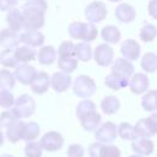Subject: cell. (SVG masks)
Returning a JSON list of instances; mask_svg holds the SVG:
<instances>
[{
	"label": "cell",
	"instance_id": "obj_37",
	"mask_svg": "<svg viewBox=\"0 0 157 157\" xmlns=\"http://www.w3.org/2000/svg\"><path fill=\"white\" fill-rule=\"evenodd\" d=\"M56 55H59V58H75V44L71 40L63 42L59 45Z\"/></svg>",
	"mask_w": 157,
	"mask_h": 157
},
{
	"label": "cell",
	"instance_id": "obj_18",
	"mask_svg": "<svg viewBox=\"0 0 157 157\" xmlns=\"http://www.w3.org/2000/svg\"><path fill=\"white\" fill-rule=\"evenodd\" d=\"M80 124L81 126L86 130V131H94L99 125H101V120L102 117L97 110L90 112L87 114H85L83 117H81L80 119Z\"/></svg>",
	"mask_w": 157,
	"mask_h": 157
},
{
	"label": "cell",
	"instance_id": "obj_8",
	"mask_svg": "<svg viewBox=\"0 0 157 157\" xmlns=\"http://www.w3.org/2000/svg\"><path fill=\"white\" fill-rule=\"evenodd\" d=\"M94 61L99 66H108L112 64L113 58H114V50L110 45L103 43L96 47L94 52L92 53Z\"/></svg>",
	"mask_w": 157,
	"mask_h": 157
},
{
	"label": "cell",
	"instance_id": "obj_38",
	"mask_svg": "<svg viewBox=\"0 0 157 157\" xmlns=\"http://www.w3.org/2000/svg\"><path fill=\"white\" fill-rule=\"evenodd\" d=\"M96 110V104L94 102H92L91 99H83L77 105H76V117L80 119L81 117H83L85 114L90 113V112H93Z\"/></svg>",
	"mask_w": 157,
	"mask_h": 157
},
{
	"label": "cell",
	"instance_id": "obj_9",
	"mask_svg": "<svg viewBox=\"0 0 157 157\" xmlns=\"http://www.w3.org/2000/svg\"><path fill=\"white\" fill-rule=\"evenodd\" d=\"M128 85H129V88L132 93L142 94L147 91V88L150 86V80H148L146 74L137 72V74H132L129 77V83Z\"/></svg>",
	"mask_w": 157,
	"mask_h": 157
},
{
	"label": "cell",
	"instance_id": "obj_7",
	"mask_svg": "<svg viewBox=\"0 0 157 157\" xmlns=\"http://www.w3.org/2000/svg\"><path fill=\"white\" fill-rule=\"evenodd\" d=\"M94 137L98 142L110 144L117 139V125L113 121H105L94 130Z\"/></svg>",
	"mask_w": 157,
	"mask_h": 157
},
{
	"label": "cell",
	"instance_id": "obj_39",
	"mask_svg": "<svg viewBox=\"0 0 157 157\" xmlns=\"http://www.w3.org/2000/svg\"><path fill=\"white\" fill-rule=\"evenodd\" d=\"M43 150L37 141H29L25 146V156L26 157H42Z\"/></svg>",
	"mask_w": 157,
	"mask_h": 157
},
{
	"label": "cell",
	"instance_id": "obj_47",
	"mask_svg": "<svg viewBox=\"0 0 157 157\" xmlns=\"http://www.w3.org/2000/svg\"><path fill=\"white\" fill-rule=\"evenodd\" d=\"M17 0H0V11H9L13 9Z\"/></svg>",
	"mask_w": 157,
	"mask_h": 157
},
{
	"label": "cell",
	"instance_id": "obj_44",
	"mask_svg": "<svg viewBox=\"0 0 157 157\" xmlns=\"http://www.w3.org/2000/svg\"><path fill=\"white\" fill-rule=\"evenodd\" d=\"M25 7H32V9L39 10L45 13V11L48 9V4L45 0H27L25 4Z\"/></svg>",
	"mask_w": 157,
	"mask_h": 157
},
{
	"label": "cell",
	"instance_id": "obj_52",
	"mask_svg": "<svg viewBox=\"0 0 157 157\" xmlns=\"http://www.w3.org/2000/svg\"><path fill=\"white\" fill-rule=\"evenodd\" d=\"M109 1H112V2H118V1H121V0H109Z\"/></svg>",
	"mask_w": 157,
	"mask_h": 157
},
{
	"label": "cell",
	"instance_id": "obj_14",
	"mask_svg": "<svg viewBox=\"0 0 157 157\" xmlns=\"http://www.w3.org/2000/svg\"><path fill=\"white\" fill-rule=\"evenodd\" d=\"M131 148L136 155L150 156L155 150V144L148 137H136L131 142Z\"/></svg>",
	"mask_w": 157,
	"mask_h": 157
},
{
	"label": "cell",
	"instance_id": "obj_23",
	"mask_svg": "<svg viewBox=\"0 0 157 157\" xmlns=\"http://www.w3.org/2000/svg\"><path fill=\"white\" fill-rule=\"evenodd\" d=\"M6 23L9 26V29L18 32L22 29V12L18 9H11L7 11L6 15Z\"/></svg>",
	"mask_w": 157,
	"mask_h": 157
},
{
	"label": "cell",
	"instance_id": "obj_20",
	"mask_svg": "<svg viewBox=\"0 0 157 157\" xmlns=\"http://www.w3.org/2000/svg\"><path fill=\"white\" fill-rule=\"evenodd\" d=\"M23 125L25 123L21 119L15 120L11 125L6 128V137L10 142L16 144L20 140H22V131H23Z\"/></svg>",
	"mask_w": 157,
	"mask_h": 157
},
{
	"label": "cell",
	"instance_id": "obj_28",
	"mask_svg": "<svg viewBox=\"0 0 157 157\" xmlns=\"http://www.w3.org/2000/svg\"><path fill=\"white\" fill-rule=\"evenodd\" d=\"M75 58L80 61H88L92 58V48L86 42L75 44Z\"/></svg>",
	"mask_w": 157,
	"mask_h": 157
},
{
	"label": "cell",
	"instance_id": "obj_45",
	"mask_svg": "<svg viewBox=\"0 0 157 157\" xmlns=\"http://www.w3.org/2000/svg\"><path fill=\"white\" fill-rule=\"evenodd\" d=\"M66 155L67 157H83L85 155V150L81 145L78 144H72L67 147L66 150Z\"/></svg>",
	"mask_w": 157,
	"mask_h": 157
},
{
	"label": "cell",
	"instance_id": "obj_6",
	"mask_svg": "<svg viewBox=\"0 0 157 157\" xmlns=\"http://www.w3.org/2000/svg\"><path fill=\"white\" fill-rule=\"evenodd\" d=\"M39 145H40L42 150H44V151L55 152V151H58V150H60L63 147L64 137L58 131H49V132H45L40 137Z\"/></svg>",
	"mask_w": 157,
	"mask_h": 157
},
{
	"label": "cell",
	"instance_id": "obj_2",
	"mask_svg": "<svg viewBox=\"0 0 157 157\" xmlns=\"http://www.w3.org/2000/svg\"><path fill=\"white\" fill-rule=\"evenodd\" d=\"M12 110L15 112L18 119L29 118L36 110V102L29 94H21L20 97L15 98Z\"/></svg>",
	"mask_w": 157,
	"mask_h": 157
},
{
	"label": "cell",
	"instance_id": "obj_13",
	"mask_svg": "<svg viewBox=\"0 0 157 157\" xmlns=\"http://www.w3.org/2000/svg\"><path fill=\"white\" fill-rule=\"evenodd\" d=\"M20 42L28 47H40L44 43V34L40 31L36 29H26L20 36Z\"/></svg>",
	"mask_w": 157,
	"mask_h": 157
},
{
	"label": "cell",
	"instance_id": "obj_30",
	"mask_svg": "<svg viewBox=\"0 0 157 157\" xmlns=\"http://www.w3.org/2000/svg\"><path fill=\"white\" fill-rule=\"evenodd\" d=\"M78 60L76 58H59L58 59V67L60 69L61 72L65 74H71L77 69Z\"/></svg>",
	"mask_w": 157,
	"mask_h": 157
},
{
	"label": "cell",
	"instance_id": "obj_5",
	"mask_svg": "<svg viewBox=\"0 0 157 157\" xmlns=\"http://www.w3.org/2000/svg\"><path fill=\"white\" fill-rule=\"evenodd\" d=\"M85 16L87 22L97 23L102 22L107 17V7L105 4L102 1H92L85 9Z\"/></svg>",
	"mask_w": 157,
	"mask_h": 157
},
{
	"label": "cell",
	"instance_id": "obj_21",
	"mask_svg": "<svg viewBox=\"0 0 157 157\" xmlns=\"http://www.w3.org/2000/svg\"><path fill=\"white\" fill-rule=\"evenodd\" d=\"M112 71L129 78L134 74V65L131 64V61L126 60L125 58H119L114 61L112 66Z\"/></svg>",
	"mask_w": 157,
	"mask_h": 157
},
{
	"label": "cell",
	"instance_id": "obj_36",
	"mask_svg": "<svg viewBox=\"0 0 157 157\" xmlns=\"http://www.w3.org/2000/svg\"><path fill=\"white\" fill-rule=\"evenodd\" d=\"M156 34H157L156 26H153L151 23H147V25L142 26L141 29H140V39L145 43L152 42L156 38Z\"/></svg>",
	"mask_w": 157,
	"mask_h": 157
},
{
	"label": "cell",
	"instance_id": "obj_1",
	"mask_svg": "<svg viewBox=\"0 0 157 157\" xmlns=\"http://www.w3.org/2000/svg\"><path fill=\"white\" fill-rule=\"evenodd\" d=\"M22 27L25 29H40L44 26L45 18L44 12L32 9V7H25L22 9Z\"/></svg>",
	"mask_w": 157,
	"mask_h": 157
},
{
	"label": "cell",
	"instance_id": "obj_41",
	"mask_svg": "<svg viewBox=\"0 0 157 157\" xmlns=\"http://www.w3.org/2000/svg\"><path fill=\"white\" fill-rule=\"evenodd\" d=\"M121 152L118 146L112 144H102L101 148V157H120Z\"/></svg>",
	"mask_w": 157,
	"mask_h": 157
},
{
	"label": "cell",
	"instance_id": "obj_24",
	"mask_svg": "<svg viewBox=\"0 0 157 157\" xmlns=\"http://www.w3.org/2000/svg\"><path fill=\"white\" fill-rule=\"evenodd\" d=\"M36 56L38 58V61L42 65H50L56 59V50L52 45H44L39 49Z\"/></svg>",
	"mask_w": 157,
	"mask_h": 157
},
{
	"label": "cell",
	"instance_id": "obj_19",
	"mask_svg": "<svg viewBox=\"0 0 157 157\" xmlns=\"http://www.w3.org/2000/svg\"><path fill=\"white\" fill-rule=\"evenodd\" d=\"M129 83V78L125 77V76H121L117 72H110L109 75L105 76L104 78V85L108 87V88H112L114 91H118V90H121V88H125Z\"/></svg>",
	"mask_w": 157,
	"mask_h": 157
},
{
	"label": "cell",
	"instance_id": "obj_17",
	"mask_svg": "<svg viewBox=\"0 0 157 157\" xmlns=\"http://www.w3.org/2000/svg\"><path fill=\"white\" fill-rule=\"evenodd\" d=\"M20 37L17 32L9 28H2L0 31V47L4 49H15L18 47Z\"/></svg>",
	"mask_w": 157,
	"mask_h": 157
},
{
	"label": "cell",
	"instance_id": "obj_33",
	"mask_svg": "<svg viewBox=\"0 0 157 157\" xmlns=\"http://www.w3.org/2000/svg\"><path fill=\"white\" fill-rule=\"evenodd\" d=\"M69 36L72 39H81L83 40V36H85V22H80V21H74L69 25L67 28Z\"/></svg>",
	"mask_w": 157,
	"mask_h": 157
},
{
	"label": "cell",
	"instance_id": "obj_46",
	"mask_svg": "<svg viewBox=\"0 0 157 157\" xmlns=\"http://www.w3.org/2000/svg\"><path fill=\"white\" fill-rule=\"evenodd\" d=\"M101 148H102V142H93L88 146V155L90 157H101Z\"/></svg>",
	"mask_w": 157,
	"mask_h": 157
},
{
	"label": "cell",
	"instance_id": "obj_12",
	"mask_svg": "<svg viewBox=\"0 0 157 157\" xmlns=\"http://www.w3.org/2000/svg\"><path fill=\"white\" fill-rule=\"evenodd\" d=\"M31 88L37 94H43L49 90L50 86V77L44 71H37L36 76L33 77L32 82L29 83Z\"/></svg>",
	"mask_w": 157,
	"mask_h": 157
},
{
	"label": "cell",
	"instance_id": "obj_10",
	"mask_svg": "<svg viewBox=\"0 0 157 157\" xmlns=\"http://www.w3.org/2000/svg\"><path fill=\"white\" fill-rule=\"evenodd\" d=\"M37 74V70L28 65V64H17L15 66V72H13V76L17 81H20V83L22 85H29L33 80V77L36 76Z\"/></svg>",
	"mask_w": 157,
	"mask_h": 157
},
{
	"label": "cell",
	"instance_id": "obj_34",
	"mask_svg": "<svg viewBox=\"0 0 157 157\" xmlns=\"http://www.w3.org/2000/svg\"><path fill=\"white\" fill-rule=\"evenodd\" d=\"M117 135H119L123 140H131V141L137 137L134 130V125L129 123H121L119 126H117Z\"/></svg>",
	"mask_w": 157,
	"mask_h": 157
},
{
	"label": "cell",
	"instance_id": "obj_11",
	"mask_svg": "<svg viewBox=\"0 0 157 157\" xmlns=\"http://www.w3.org/2000/svg\"><path fill=\"white\" fill-rule=\"evenodd\" d=\"M120 53L123 54V58H125L129 61H132L139 59L141 48L135 39H126L120 45Z\"/></svg>",
	"mask_w": 157,
	"mask_h": 157
},
{
	"label": "cell",
	"instance_id": "obj_48",
	"mask_svg": "<svg viewBox=\"0 0 157 157\" xmlns=\"http://www.w3.org/2000/svg\"><path fill=\"white\" fill-rule=\"evenodd\" d=\"M155 6H156V0H152V1L148 4V12H150V15H151L153 18H156V10H155Z\"/></svg>",
	"mask_w": 157,
	"mask_h": 157
},
{
	"label": "cell",
	"instance_id": "obj_27",
	"mask_svg": "<svg viewBox=\"0 0 157 157\" xmlns=\"http://www.w3.org/2000/svg\"><path fill=\"white\" fill-rule=\"evenodd\" d=\"M101 108H102L103 113L110 115V114H114L118 112V109L120 108V102L115 96H107L102 99Z\"/></svg>",
	"mask_w": 157,
	"mask_h": 157
},
{
	"label": "cell",
	"instance_id": "obj_42",
	"mask_svg": "<svg viewBox=\"0 0 157 157\" xmlns=\"http://www.w3.org/2000/svg\"><path fill=\"white\" fill-rule=\"evenodd\" d=\"M17 115L15 114V112L12 109H9V110H5L0 114V129L1 128H7L9 125H11L15 120H17Z\"/></svg>",
	"mask_w": 157,
	"mask_h": 157
},
{
	"label": "cell",
	"instance_id": "obj_25",
	"mask_svg": "<svg viewBox=\"0 0 157 157\" xmlns=\"http://www.w3.org/2000/svg\"><path fill=\"white\" fill-rule=\"evenodd\" d=\"M101 36H102V39L104 42H107L109 44H117L120 40L121 33H120L118 27H115L113 25H109V26H105V27L102 28Z\"/></svg>",
	"mask_w": 157,
	"mask_h": 157
},
{
	"label": "cell",
	"instance_id": "obj_31",
	"mask_svg": "<svg viewBox=\"0 0 157 157\" xmlns=\"http://www.w3.org/2000/svg\"><path fill=\"white\" fill-rule=\"evenodd\" d=\"M16 83V78L11 71L7 69H1L0 70V90H11L13 88Z\"/></svg>",
	"mask_w": 157,
	"mask_h": 157
},
{
	"label": "cell",
	"instance_id": "obj_16",
	"mask_svg": "<svg viewBox=\"0 0 157 157\" xmlns=\"http://www.w3.org/2000/svg\"><path fill=\"white\" fill-rule=\"evenodd\" d=\"M115 17L118 21L123 22V23H129L132 22L136 17V10L134 6H131L130 4L126 2H121L115 7Z\"/></svg>",
	"mask_w": 157,
	"mask_h": 157
},
{
	"label": "cell",
	"instance_id": "obj_35",
	"mask_svg": "<svg viewBox=\"0 0 157 157\" xmlns=\"http://www.w3.org/2000/svg\"><path fill=\"white\" fill-rule=\"evenodd\" d=\"M0 64L4 67H15L18 61L15 58L13 49H4L0 52Z\"/></svg>",
	"mask_w": 157,
	"mask_h": 157
},
{
	"label": "cell",
	"instance_id": "obj_43",
	"mask_svg": "<svg viewBox=\"0 0 157 157\" xmlns=\"http://www.w3.org/2000/svg\"><path fill=\"white\" fill-rule=\"evenodd\" d=\"M98 34V31L94 26V23H91V22H85V36H83V42L86 43H90L92 40L96 39Z\"/></svg>",
	"mask_w": 157,
	"mask_h": 157
},
{
	"label": "cell",
	"instance_id": "obj_29",
	"mask_svg": "<svg viewBox=\"0 0 157 157\" xmlns=\"http://www.w3.org/2000/svg\"><path fill=\"white\" fill-rule=\"evenodd\" d=\"M141 67L146 72H155L157 69V55L152 52L146 53L141 59Z\"/></svg>",
	"mask_w": 157,
	"mask_h": 157
},
{
	"label": "cell",
	"instance_id": "obj_50",
	"mask_svg": "<svg viewBox=\"0 0 157 157\" xmlns=\"http://www.w3.org/2000/svg\"><path fill=\"white\" fill-rule=\"evenodd\" d=\"M0 157H13V156H11V155H7V153H4V155H1Z\"/></svg>",
	"mask_w": 157,
	"mask_h": 157
},
{
	"label": "cell",
	"instance_id": "obj_26",
	"mask_svg": "<svg viewBox=\"0 0 157 157\" xmlns=\"http://www.w3.org/2000/svg\"><path fill=\"white\" fill-rule=\"evenodd\" d=\"M39 132H40V128L36 121L25 123L22 131V140H25L26 142L36 141V139L39 136Z\"/></svg>",
	"mask_w": 157,
	"mask_h": 157
},
{
	"label": "cell",
	"instance_id": "obj_22",
	"mask_svg": "<svg viewBox=\"0 0 157 157\" xmlns=\"http://www.w3.org/2000/svg\"><path fill=\"white\" fill-rule=\"evenodd\" d=\"M13 54H15V58L18 63H23V64H27L28 61H32L36 59V50L32 48V47H28V45H22V47H16L13 49Z\"/></svg>",
	"mask_w": 157,
	"mask_h": 157
},
{
	"label": "cell",
	"instance_id": "obj_40",
	"mask_svg": "<svg viewBox=\"0 0 157 157\" xmlns=\"http://www.w3.org/2000/svg\"><path fill=\"white\" fill-rule=\"evenodd\" d=\"M13 102H15V97L9 90H0V107L1 108H5V109L12 108Z\"/></svg>",
	"mask_w": 157,
	"mask_h": 157
},
{
	"label": "cell",
	"instance_id": "obj_49",
	"mask_svg": "<svg viewBox=\"0 0 157 157\" xmlns=\"http://www.w3.org/2000/svg\"><path fill=\"white\" fill-rule=\"evenodd\" d=\"M4 144V134H2V131H1V129H0V146Z\"/></svg>",
	"mask_w": 157,
	"mask_h": 157
},
{
	"label": "cell",
	"instance_id": "obj_15",
	"mask_svg": "<svg viewBox=\"0 0 157 157\" xmlns=\"http://www.w3.org/2000/svg\"><path fill=\"white\" fill-rule=\"evenodd\" d=\"M50 86L55 92H65L71 86V76L65 72H55L50 77Z\"/></svg>",
	"mask_w": 157,
	"mask_h": 157
},
{
	"label": "cell",
	"instance_id": "obj_3",
	"mask_svg": "<svg viewBox=\"0 0 157 157\" xmlns=\"http://www.w3.org/2000/svg\"><path fill=\"white\" fill-rule=\"evenodd\" d=\"M96 82L87 75H80L74 81V93L80 98H90L96 92Z\"/></svg>",
	"mask_w": 157,
	"mask_h": 157
},
{
	"label": "cell",
	"instance_id": "obj_4",
	"mask_svg": "<svg viewBox=\"0 0 157 157\" xmlns=\"http://www.w3.org/2000/svg\"><path fill=\"white\" fill-rule=\"evenodd\" d=\"M134 130L137 137H152L157 132V114L153 113L148 118L140 119L135 125Z\"/></svg>",
	"mask_w": 157,
	"mask_h": 157
},
{
	"label": "cell",
	"instance_id": "obj_51",
	"mask_svg": "<svg viewBox=\"0 0 157 157\" xmlns=\"http://www.w3.org/2000/svg\"><path fill=\"white\" fill-rule=\"evenodd\" d=\"M129 157H144V156H140V155H131V156H129Z\"/></svg>",
	"mask_w": 157,
	"mask_h": 157
},
{
	"label": "cell",
	"instance_id": "obj_32",
	"mask_svg": "<svg viewBox=\"0 0 157 157\" xmlns=\"http://www.w3.org/2000/svg\"><path fill=\"white\" fill-rule=\"evenodd\" d=\"M156 98H157V92L155 90L147 91V93L144 94L142 99H141V105L145 110L147 112H155L157 108L156 104Z\"/></svg>",
	"mask_w": 157,
	"mask_h": 157
}]
</instances>
